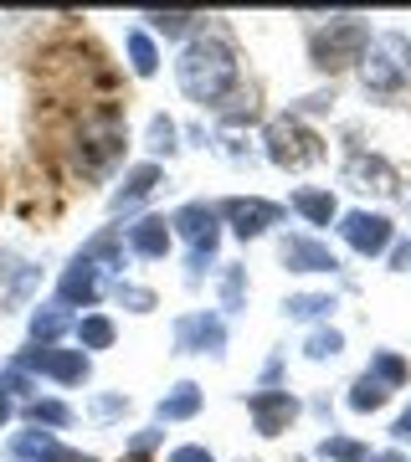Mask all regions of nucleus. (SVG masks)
<instances>
[{"label": "nucleus", "instance_id": "obj_40", "mask_svg": "<svg viewBox=\"0 0 411 462\" xmlns=\"http://www.w3.org/2000/svg\"><path fill=\"white\" fill-rule=\"evenodd\" d=\"M370 462H401V457H391V452H386V457H370Z\"/></svg>", "mask_w": 411, "mask_h": 462}, {"label": "nucleus", "instance_id": "obj_23", "mask_svg": "<svg viewBox=\"0 0 411 462\" xmlns=\"http://www.w3.org/2000/svg\"><path fill=\"white\" fill-rule=\"evenodd\" d=\"M294 211L304 216V221H313V226H329V221L340 216V206H334V196H329V190H298Z\"/></svg>", "mask_w": 411, "mask_h": 462}, {"label": "nucleus", "instance_id": "obj_13", "mask_svg": "<svg viewBox=\"0 0 411 462\" xmlns=\"http://www.w3.org/2000/svg\"><path fill=\"white\" fill-rule=\"evenodd\" d=\"M247 411H252V421H257L263 437H278V431L298 416V401L288 396V391H252V396H247Z\"/></svg>", "mask_w": 411, "mask_h": 462}, {"label": "nucleus", "instance_id": "obj_10", "mask_svg": "<svg viewBox=\"0 0 411 462\" xmlns=\"http://www.w3.org/2000/svg\"><path fill=\"white\" fill-rule=\"evenodd\" d=\"M103 298V267H93L88 257H72V263L62 267V278H57V303L62 309H93Z\"/></svg>", "mask_w": 411, "mask_h": 462}, {"label": "nucleus", "instance_id": "obj_4", "mask_svg": "<svg viewBox=\"0 0 411 462\" xmlns=\"http://www.w3.org/2000/svg\"><path fill=\"white\" fill-rule=\"evenodd\" d=\"M267 160L283 165V170H309V165L324 160V139L313 129H304L294 114L273 118V124H267Z\"/></svg>", "mask_w": 411, "mask_h": 462}, {"label": "nucleus", "instance_id": "obj_28", "mask_svg": "<svg viewBox=\"0 0 411 462\" xmlns=\"http://www.w3.org/2000/svg\"><path fill=\"white\" fill-rule=\"evenodd\" d=\"M145 139H149V154H175V139H181V129H175V118H164V114H154L149 118V129H145Z\"/></svg>", "mask_w": 411, "mask_h": 462}, {"label": "nucleus", "instance_id": "obj_35", "mask_svg": "<svg viewBox=\"0 0 411 462\" xmlns=\"http://www.w3.org/2000/svg\"><path fill=\"white\" fill-rule=\"evenodd\" d=\"M170 462H216V457L201 442H185V447H175V452H170Z\"/></svg>", "mask_w": 411, "mask_h": 462}, {"label": "nucleus", "instance_id": "obj_17", "mask_svg": "<svg viewBox=\"0 0 411 462\" xmlns=\"http://www.w3.org/2000/svg\"><path fill=\"white\" fill-rule=\"evenodd\" d=\"M345 180L355 185V190H396V175L380 154H350Z\"/></svg>", "mask_w": 411, "mask_h": 462}, {"label": "nucleus", "instance_id": "obj_22", "mask_svg": "<svg viewBox=\"0 0 411 462\" xmlns=\"http://www.w3.org/2000/svg\"><path fill=\"white\" fill-rule=\"evenodd\" d=\"M78 257H88L93 267H98V263H108V267L118 273V267H124V231H118V226L98 231V236H93V242H88V247H82Z\"/></svg>", "mask_w": 411, "mask_h": 462}, {"label": "nucleus", "instance_id": "obj_6", "mask_svg": "<svg viewBox=\"0 0 411 462\" xmlns=\"http://www.w3.org/2000/svg\"><path fill=\"white\" fill-rule=\"evenodd\" d=\"M16 370H26V375H47L57 380V385H82V380L93 375V360L82 355V349H57V345H32V349H21Z\"/></svg>", "mask_w": 411, "mask_h": 462}, {"label": "nucleus", "instance_id": "obj_14", "mask_svg": "<svg viewBox=\"0 0 411 462\" xmlns=\"http://www.w3.org/2000/svg\"><path fill=\"white\" fill-rule=\"evenodd\" d=\"M278 252H283L288 273H340V257L324 242H313V236H283Z\"/></svg>", "mask_w": 411, "mask_h": 462}, {"label": "nucleus", "instance_id": "obj_29", "mask_svg": "<svg viewBox=\"0 0 411 462\" xmlns=\"http://www.w3.org/2000/svg\"><path fill=\"white\" fill-rule=\"evenodd\" d=\"M370 375L380 380V385H386V391H396V385H406V360H401V355H391V349H380L376 360H370Z\"/></svg>", "mask_w": 411, "mask_h": 462}, {"label": "nucleus", "instance_id": "obj_5", "mask_svg": "<svg viewBox=\"0 0 411 462\" xmlns=\"http://www.w3.org/2000/svg\"><path fill=\"white\" fill-rule=\"evenodd\" d=\"M365 47H370V26L360 16H340L329 21V32H313V67L334 72L345 62H360Z\"/></svg>", "mask_w": 411, "mask_h": 462}, {"label": "nucleus", "instance_id": "obj_16", "mask_svg": "<svg viewBox=\"0 0 411 462\" xmlns=\"http://www.w3.org/2000/svg\"><path fill=\"white\" fill-rule=\"evenodd\" d=\"M154 185H164V170L154 165V160H145V165H134L129 175H124V185L114 190V200H108V206H114V211H134L139 200L154 196Z\"/></svg>", "mask_w": 411, "mask_h": 462}, {"label": "nucleus", "instance_id": "obj_21", "mask_svg": "<svg viewBox=\"0 0 411 462\" xmlns=\"http://www.w3.org/2000/svg\"><path fill=\"white\" fill-rule=\"evenodd\" d=\"M72 334H78L82 355H88V349H108L118 339V329H114V319H108V314H82L78 324H72Z\"/></svg>", "mask_w": 411, "mask_h": 462}, {"label": "nucleus", "instance_id": "obj_11", "mask_svg": "<svg viewBox=\"0 0 411 462\" xmlns=\"http://www.w3.org/2000/svg\"><path fill=\"white\" fill-rule=\"evenodd\" d=\"M340 236H345L360 257H376V252L391 247V216H380V211H350L345 221H340Z\"/></svg>", "mask_w": 411, "mask_h": 462}, {"label": "nucleus", "instance_id": "obj_37", "mask_svg": "<svg viewBox=\"0 0 411 462\" xmlns=\"http://www.w3.org/2000/svg\"><path fill=\"white\" fill-rule=\"evenodd\" d=\"M391 267H396V273H406V267H411V242H396V247H391Z\"/></svg>", "mask_w": 411, "mask_h": 462}, {"label": "nucleus", "instance_id": "obj_26", "mask_svg": "<svg viewBox=\"0 0 411 462\" xmlns=\"http://www.w3.org/2000/svg\"><path fill=\"white\" fill-rule=\"evenodd\" d=\"M283 309H288V319H324L334 314V293H294Z\"/></svg>", "mask_w": 411, "mask_h": 462}, {"label": "nucleus", "instance_id": "obj_36", "mask_svg": "<svg viewBox=\"0 0 411 462\" xmlns=\"http://www.w3.org/2000/svg\"><path fill=\"white\" fill-rule=\"evenodd\" d=\"M154 442H160V427H145V431H134V452H149V447H154Z\"/></svg>", "mask_w": 411, "mask_h": 462}, {"label": "nucleus", "instance_id": "obj_33", "mask_svg": "<svg viewBox=\"0 0 411 462\" xmlns=\"http://www.w3.org/2000/svg\"><path fill=\"white\" fill-rule=\"evenodd\" d=\"M149 21H154V32H164V36H185L201 16H185V11H164V16H149Z\"/></svg>", "mask_w": 411, "mask_h": 462}, {"label": "nucleus", "instance_id": "obj_24", "mask_svg": "<svg viewBox=\"0 0 411 462\" xmlns=\"http://www.w3.org/2000/svg\"><path fill=\"white\" fill-rule=\"evenodd\" d=\"M386 396H391V391H386V385L365 370V375L355 380V391H350V411H380V406H386Z\"/></svg>", "mask_w": 411, "mask_h": 462}, {"label": "nucleus", "instance_id": "obj_12", "mask_svg": "<svg viewBox=\"0 0 411 462\" xmlns=\"http://www.w3.org/2000/svg\"><path fill=\"white\" fill-rule=\"evenodd\" d=\"M216 216H227L231 231L247 242V236H263L267 226H278V221H283V206H273V200H257V196H237V200H227Z\"/></svg>", "mask_w": 411, "mask_h": 462}, {"label": "nucleus", "instance_id": "obj_1", "mask_svg": "<svg viewBox=\"0 0 411 462\" xmlns=\"http://www.w3.org/2000/svg\"><path fill=\"white\" fill-rule=\"evenodd\" d=\"M237 51L221 42V36H191L181 51V62H175V83L191 103L201 108H216V103L227 98L231 88H237Z\"/></svg>", "mask_w": 411, "mask_h": 462}, {"label": "nucleus", "instance_id": "obj_19", "mask_svg": "<svg viewBox=\"0 0 411 462\" xmlns=\"http://www.w3.org/2000/svg\"><path fill=\"white\" fill-rule=\"evenodd\" d=\"M21 411H26V421H32V427H42V431H62V427H72V421H78V411H72L67 401H51V396L47 401L32 396Z\"/></svg>", "mask_w": 411, "mask_h": 462}, {"label": "nucleus", "instance_id": "obj_2", "mask_svg": "<svg viewBox=\"0 0 411 462\" xmlns=\"http://www.w3.org/2000/svg\"><path fill=\"white\" fill-rule=\"evenodd\" d=\"M360 78H365L370 93H380V98L401 93V88L411 83V42L401 32L370 36V47L360 51Z\"/></svg>", "mask_w": 411, "mask_h": 462}, {"label": "nucleus", "instance_id": "obj_8", "mask_svg": "<svg viewBox=\"0 0 411 462\" xmlns=\"http://www.w3.org/2000/svg\"><path fill=\"white\" fill-rule=\"evenodd\" d=\"M5 462H93L88 452H78V447H62L57 442V431H16L11 442H5Z\"/></svg>", "mask_w": 411, "mask_h": 462}, {"label": "nucleus", "instance_id": "obj_31", "mask_svg": "<svg viewBox=\"0 0 411 462\" xmlns=\"http://www.w3.org/2000/svg\"><path fill=\"white\" fill-rule=\"evenodd\" d=\"M242 298H247V267H227V273H221V309L237 314Z\"/></svg>", "mask_w": 411, "mask_h": 462}, {"label": "nucleus", "instance_id": "obj_9", "mask_svg": "<svg viewBox=\"0 0 411 462\" xmlns=\"http://www.w3.org/2000/svg\"><path fill=\"white\" fill-rule=\"evenodd\" d=\"M175 349L181 355H221L227 349V324L216 314H181L175 319Z\"/></svg>", "mask_w": 411, "mask_h": 462}, {"label": "nucleus", "instance_id": "obj_15", "mask_svg": "<svg viewBox=\"0 0 411 462\" xmlns=\"http://www.w3.org/2000/svg\"><path fill=\"white\" fill-rule=\"evenodd\" d=\"M124 247L134 257H145V263H160L170 252V221L164 216H139L134 226H124Z\"/></svg>", "mask_w": 411, "mask_h": 462}, {"label": "nucleus", "instance_id": "obj_20", "mask_svg": "<svg viewBox=\"0 0 411 462\" xmlns=\"http://www.w3.org/2000/svg\"><path fill=\"white\" fill-rule=\"evenodd\" d=\"M67 329H72V314H67L62 303H42L32 314V345H57Z\"/></svg>", "mask_w": 411, "mask_h": 462}, {"label": "nucleus", "instance_id": "obj_27", "mask_svg": "<svg viewBox=\"0 0 411 462\" xmlns=\"http://www.w3.org/2000/svg\"><path fill=\"white\" fill-rule=\"evenodd\" d=\"M319 457H329V462H370V447L355 442V437H324V442H319Z\"/></svg>", "mask_w": 411, "mask_h": 462}, {"label": "nucleus", "instance_id": "obj_34", "mask_svg": "<svg viewBox=\"0 0 411 462\" xmlns=\"http://www.w3.org/2000/svg\"><path fill=\"white\" fill-rule=\"evenodd\" d=\"M129 411V396H98L93 401V416H103V421H108V416H124Z\"/></svg>", "mask_w": 411, "mask_h": 462}, {"label": "nucleus", "instance_id": "obj_41", "mask_svg": "<svg viewBox=\"0 0 411 462\" xmlns=\"http://www.w3.org/2000/svg\"><path fill=\"white\" fill-rule=\"evenodd\" d=\"M0 263H5V257H0ZM5 273H11V267H0V278H5Z\"/></svg>", "mask_w": 411, "mask_h": 462}, {"label": "nucleus", "instance_id": "obj_7", "mask_svg": "<svg viewBox=\"0 0 411 462\" xmlns=\"http://www.w3.org/2000/svg\"><path fill=\"white\" fill-rule=\"evenodd\" d=\"M170 236H185V242H191V252L216 257V236H221L216 206H206V200H185L181 211L170 216Z\"/></svg>", "mask_w": 411, "mask_h": 462}, {"label": "nucleus", "instance_id": "obj_39", "mask_svg": "<svg viewBox=\"0 0 411 462\" xmlns=\"http://www.w3.org/2000/svg\"><path fill=\"white\" fill-rule=\"evenodd\" d=\"M396 437H401V442H406V437H411V411L401 416V421H396Z\"/></svg>", "mask_w": 411, "mask_h": 462}, {"label": "nucleus", "instance_id": "obj_32", "mask_svg": "<svg viewBox=\"0 0 411 462\" xmlns=\"http://www.w3.org/2000/svg\"><path fill=\"white\" fill-rule=\"evenodd\" d=\"M114 298L124 303V309H134V314H149V309L160 303V298H154V288H139V282H118Z\"/></svg>", "mask_w": 411, "mask_h": 462}, {"label": "nucleus", "instance_id": "obj_38", "mask_svg": "<svg viewBox=\"0 0 411 462\" xmlns=\"http://www.w3.org/2000/svg\"><path fill=\"white\" fill-rule=\"evenodd\" d=\"M11 416H16V406H11V396L0 391V427H11Z\"/></svg>", "mask_w": 411, "mask_h": 462}, {"label": "nucleus", "instance_id": "obj_3", "mask_svg": "<svg viewBox=\"0 0 411 462\" xmlns=\"http://www.w3.org/2000/svg\"><path fill=\"white\" fill-rule=\"evenodd\" d=\"M72 154H78V170H82V175L103 180V175H108L118 160H124V124H118V118H108V114H103V118H82Z\"/></svg>", "mask_w": 411, "mask_h": 462}, {"label": "nucleus", "instance_id": "obj_25", "mask_svg": "<svg viewBox=\"0 0 411 462\" xmlns=\"http://www.w3.org/2000/svg\"><path fill=\"white\" fill-rule=\"evenodd\" d=\"M124 47H129V62L139 78H154V67H160V51H154V42H149L145 32H129L124 36Z\"/></svg>", "mask_w": 411, "mask_h": 462}, {"label": "nucleus", "instance_id": "obj_30", "mask_svg": "<svg viewBox=\"0 0 411 462\" xmlns=\"http://www.w3.org/2000/svg\"><path fill=\"white\" fill-rule=\"evenodd\" d=\"M340 349H345V334L340 329H313L309 345H304V355H309V360H334Z\"/></svg>", "mask_w": 411, "mask_h": 462}, {"label": "nucleus", "instance_id": "obj_18", "mask_svg": "<svg viewBox=\"0 0 411 462\" xmlns=\"http://www.w3.org/2000/svg\"><path fill=\"white\" fill-rule=\"evenodd\" d=\"M201 411V385L196 380H181L160 396V421H191Z\"/></svg>", "mask_w": 411, "mask_h": 462}]
</instances>
